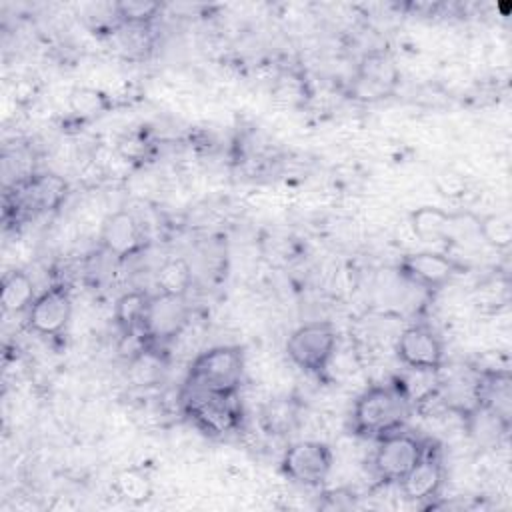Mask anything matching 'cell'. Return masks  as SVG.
I'll return each mask as SVG.
<instances>
[{"label":"cell","instance_id":"19","mask_svg":"<svg viewBox=\"0 0 512 512\" xmlns=\"http://www.w3.org/2000/svg\"><path fill=\"white\" fill-rule=\"evenodd\" d=\"M262 426L270 434H288L298 422V406L290 398H276L262 408Z\"/></svg>","mask_w":512,"mask_h":512},{"label":"cell","instance_id":"9","mask_svg":"<svg viewBox=\"0 0 512 512\" xmlns=\"http://www.w3.org/2000/svg\"><path fill=\"white\" fill-rule=\"evenodd\" d=\"M398 68L384 52H370L362 58L352 82V96L358 100H380L394 92L398 84Z\"/></svg>","mask_w":512,"mask_h":512},{"label":"cell","instance_id":"14","mask_svg":"<svg viewBox=\"0 0 512 512\" xmlns=\"http://www.w3.org/2000/svg\"><path fill=\"white\" fill-rule=\"evenodd\" d=\"M444 482V466L442 462L426 450V454L416 462V466L398 482L402 496L414 502L434 498Z\"/></svg>","mask_w":512,"mask_h":512},{"label":"cell","instance_id":"13","mask_svg":"<svg viewBox=\"0 0 512 512\" xmlns=\"http://www.w3.org/2000/svg\"><path fill=\"white\" fill-rule=\"evenodd\" d=\"M100 242L108 254L126 258L142 248V228L130 212L120 210L104 220Z\"/></svg>","mask_w":512,"mask_h":512},{"label":"cell","instance_id":"6","mask_svg":"<svg viewBox=\"0 0 512 512\" xmlns=\"http://www.w3.org/2000/svg\"><path fill=\"white\" fill-rule=\"evenodd\" d=\"M334 454L328 444L318 440H300L290 444L282 456V472L304 486L322 484L332 470Z\"/></svg>","mask_w":512,"mask_h":512},{"label":"cell","instance_id":"5","mask_svg":"<svg viewBox=\"0 0 512 512\" xmlns=\"http://www.w3.org/2000/svg\"><path fill=\"white\" fill-rule=\"evenodd\" d=\"M286 352L298 368L322 372L336 352V330L330 322H308L288 336Z\"/></svg>","mask_w":512,"mask_h":512},{"label":"cell","instance_id":"3","mask_svg":"<svg viewBox=\"0 0 512 512\" xmlns=\"http://www.w3.org/2000/svg\"><path fill=\"white\" fill-rule=\"evenodd\" d=\"M184 412L192 422L212 436H224L236 430L240 422V410L236 404V394H216L200 390L186 384Z\"/></svg>","mask_w":512,"mask_h":512},{"label":"cell","instance_id":"4","mask_svg":"<svg viewBox=\"0 0 512 512\" xmlns=\"http://www.w3.org/2000/svg\"><path fill=\"white\" fill-rule=\"evenodd\" d=\"M426 444L402 428L378 438L374 452V472L386 484H398L426 454Z\"/></svg>","mask_w":512,"mask_h":512},{"label":"cell","instance_id":"10","mask_svg":"<svg viewBox=\"0 0 512 512\" xmlns=\"http://www.w3.org/2000/svg\"><path fill=\"white\" fill-rule=\"evenodd\" d=\"M68 194V184L58 174H30L16 182L14 206L24 212L56 210Z\"/></svg>","mask_w":512,"mask_h":512},{"label":"cell","instance_id":"20","mask_svg":"<svg viewBox=\"0 0 512 512\" xmlns=\"http://www.w3.org/2000/svg\"><path fill=\"white\" fill-rule=\"evenodd\" d=\"M114 490L122 500L130 504H142L152 496V482L142 470L126 468L116 476Z\"/></svg>","mask_w":512,"mask_h":512},{"label":"cell","instance_id":"1","mask_svg":"<svg viewBox=\"0 0 512 512\" xmlns=\"http://www.w3.org/2000/svg\"><path fill=\"white\" fill-rule=\"evenodd\" d=\"M410 400L394 380L390 384H376L366 388L352 410V430L364 438H380L392 430L402 428L410 412Z\"/></svg>","mask_w":512,"mask_h":512},{"label":"cell","instance_id":"7","mask_svg":"<svg viewBox=\"0 0 512 512\" xmlns=\"http://www.w3.org/2000/svg\"><path fill=\"white\" fill-rule=\"evenodd\" d=\"M188 318L190 310L186 304V296H170L158 292L156 296H150L142 336L148 342H170L182 334Z\"/></svg>","mask_w":512,"mask_h":512},{"label":"cell","instance_id":"18","mask_svg":"<svg viewBox=\"0 0 512 512\" xmlns=\"http://www.w3.org/2000/svg\"><path fill=\"white\" fill-rule=\"evenodd\" d=\"M190 286H192V268L184 258H170L156 272V288L160 294L186 296Z\"/></svg>","mask_w":512,"mask_h":512},{"label":"cell","instance_id":"23","mask_svg":"<svg viewBox=\"0 0 512 512\" xmlns=\"http://www.w3.org/2000/svg\"><path fill=\"white\" fill-rule=\"evenodd\" d=\"M70 108L78 114V116H86V118H92V116H98L102 112H106L108 108V98L96 90V88H76L72 94H70Z\"/></svg>","mask_w":512,"mask_h":512},{"label":"cell","instance_id":"17","mask_svg":"<svg viewBox=\"0 0 512 512\" xmlns=\"http://www.w3.org/2000/svg\"><path fill=\"white\" fill-rule=\"evenodd\" d=\"M34 298H36L34 282L26 272L14 270L4 276L2 294H0L4 312H24V310L28 312Z\"/></svg>","mask_w":512,"mask_h":512},{"label":"cell","instance_id":"16","mask_svg":"<svg viewBox=\"0 0 512 512\" xmlns=\"http://www.w3.org/2000/svg\"><path fill=\"white\" fill-rule=\"evenodd\" d=\"M454 216L438 206H420L410 214V226L422 242H438L448 236Z\"/></svg>","mask_w":512,"mask_h":512},{"label":"cell","instance_id":"25","mask_svg":"<svg viewBox=\"0 0 512 512\" xmlns=\"http://www.w3.org/2000/svg\"><path fill=\"white\" fill-rule=\"evenodd\" d=\"M118 148H120V152H122V156L124 158H128V160H136V158H140V156H144V152H146V140L144 138H138V136H126V138H122L120 140V144H118Z\"/></svg>","mask_w":512,"mask_h":512},{"label":"cell","instance_id":"2","mask_svg":"<svg viewBox=\"0 0 512 512\" xmlns=\"http://www.w3.org/2000/svg\"><path fill=\"white\" fill-rule=\"evenodd\" d=\"M244 376V354L238 346H214L198 354L188 370V386L236 394Z\"/></svg>","mask_w":512,"mask_h":512},{"label":"cell","instance_id":"8","mask_svg":"<svg viewBox=\"0 0 512 512\" xmlns=\"http://www.w3.org/2000/svg\"><path fill=\"white\" fill-rule=\"evenodd\" d=\"M396 354L406 368L440 370L444 362V344L430 326L414 324L400 334Z\"/></svg>","mask_w":512,"mask_h":512},{"label":"cell","instance_id":"21","mask_svg":"<svg viewBox=\"0 0 512 512\" xmlns=\"http://www.w3.org/2000/svg\"><path fill=\"white\" fill-rule=\"evenodd\" d=\"M160 10L162 6L158 2H148V0H126L114 6L116 18L124 26H148L158 16Z\"/></svg>","mask_w":512,"mask_h":512},{"label":"cell","instance_id":"22","mask_svg":"<svg viewBox=\"0 0 512 512\" xmlns=\"http://www.w3.org/2000/svg\"><path fill=\"white\" fill-rule=\"evenodd\" d=\"M476 228L484 242L498 250L508 248L512 242V224L504 214H488L476 222Z\"/></svg>","mask_w":512,"mask_h":512},{"label":"cell","instance_id":"12","mask_svg":"<svg viewBox=\"0 0 512 512\" xmlns=\"http://www.w3.org/2000/svg\"><path fill=\"white\" fill-rule=\"evenodd\" d=\"M402 274L424 286L428 290H438L450 282V278L458 272V264L454 258L442 252H414L408 254L402 264Z\"/></svg>","mask_w":512,"mask_h":512},{"label":"cell","instance_id":"24","mask_svg":"<svg viewBox=\"0 0 512 512\" xmlns=\"http://www.w3.org/2000/svg\"><path fill=\"white\" fill-rule=\"evenodd\" d=\"M436 186H438L440 194H444V196H456V194L464 192V180L460 174H454V172L440 174L436 180Z\"/></svg>","mask_w":512,"mask_h":512},{"label":"cell","instance_id":"15","mask_svg":"<svg viewBox=\"0 0 512 512\" xmlns=\"http://www.w3.org/2000/svg\"><path fill=\"white\" fill-rule=\"evenodd\" d=\"M150 304V296L142 290H132L122 294L116 300L114 306V318L116 324L120 326V330L130 336V334H142V326H144V318H146V310Z\"/></svg>","mask_w":512,"mask_h":512},{"label":"cell","instance_id":"11","mask_svg":"<svg viewBox=\"0 0 512 512\" xmlns=\"http://www.w3.org/2000/svg\"><path fill=\"white\" fill-rule=\"evenodd\" d=\"M72 316V300L64 286H52L38 294L28 310V326L42 336L60 334Z\"/></svg>","mask_w":512,"mask_h":512}]
</instances>
